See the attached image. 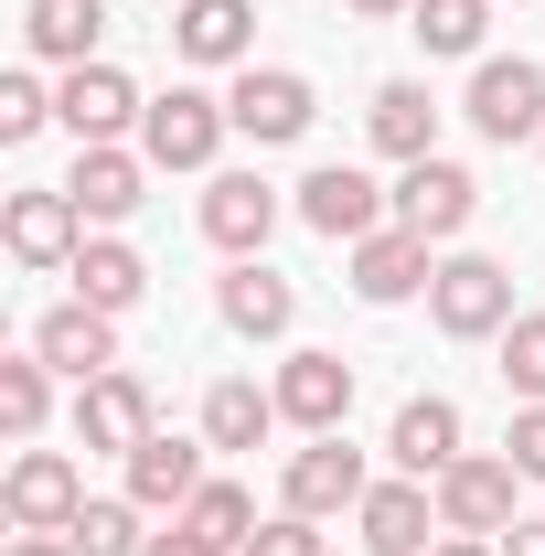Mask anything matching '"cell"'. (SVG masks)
Here are the masks:
<instances>
[{"label":"cell","mask_w":545,"mask_h":556,"mask_svg":"<svg viewBox=\"0 0 545 556\" xmlns=\"http://www.w3.org/2000/svg\"><path fill=\"white\" fill-rule=\"evenodd\" d=\"M225 97H204V86H172V97H150V118H139V161L150 172H204L214 150H225Z\"/></svg>","instance_id":"obj_1"},{"label":"cell","mask_w":545,"mask_h":556,"mask_svg":"<svg viewBox=\"0 0 545 556\" xmlns=\"http://www.w3.org/2000/svg\"><path fill=\"white\" fill-rule=\"evenodd\" d=\"M428 321H439L449 343H503L514 278L492 268V257H439V278H428Z\"/></svg>","instance_id":"obj_2"},{"label":"cell","mask_w":545,"mask_h":556,"mask_svg":"<svg viewBox=\"0 0 545 556\" xmlns=\"http://www.w3.org/2000/svg\"><path fill=\"white\" fill-rule=\"evenodd\" d=\"M364 492H375V471H364V450L332 428V439L289 450V471H278V514H310V525H321V514H353Z\"/></svg>","instance_id":"obj_3"},{"label":"cell","mask_w":545,"mask_h":556,"mask_svg":"<svg viewBox=\"0 0 545 556\" xmlns=\"http://www.w3.org/2000/svg\"><path fill=\"white\" fill-rule=\"evenodd\" d=\"M460 108H471V129L503 139V150H514V139H545V65L492 54V65L471 75V97H460Z\"/></svg>","instance_id":"obj_4"},{"label":"cell","mask_w":545,"mask_h":556,"mask_svg":"<svg viewBox=\"0 0 545 556\" xmlns=\"http://www.w3.org/2000/svg\"><path fill=\"white\" fill-rule=\"evenodd\" d=\"M514 482H524L514 460H471V450H460V460L439 471V525H449V535H492V546H503V535L524 525V514H514Z\"/></svg>","instance_id":"obj_5"},{"label":"cell","mask_w":545,"mask_h":556,"mask_svg":"<svg viewBox=\"0 0 545 556\" xmlns=\"http://www.w3.org/2000/svg\"><path fill=\"white\" fill-rule=\"evenodd\" d=\"M225 118L257 139V150H278V139H300L310 118H321V97H310V75H300V65H246V75H236V97H225Z\"/></svg>","instance_id":"obj_6"},{"label":"cell","mask_w":545,"mask_h":556,"mask_svg":"<svg viewBox=\"0 0 545 556\" xmlns=\"http://www.w3.org/2000/svg\"><path fill=\"white\" fill-rule=\"evenodd\" d=\"M0 514H11L22 535H65L75 514H86L75 460H65V450H22V460H11V482H0Z\"/></svg>","instance_id":"obj_7"},{"label":"cell","mask_w":545,"mask_h":556,"mask_svg":"<svg viewBox=\"0 0 545 556\" xmlns=\"http://www.w3.org/2000/svg\"><path fill=\"white\" fill-rule=\"evenodd\" d=\"M471 204H481V182L460 172V161H439V150H428V161H407V182H396V225H407V236H428V247H449V236L471 225Z\"/></svg>","instance_id":"obj_8"},{"label":"cell","mask_w":545,"mask_h":556,"mask_svg":"<svg viewBox=\"0 0 545 556\" xmlns=\"http://www.w3.org/2000/svg\"><path fill=\"white\" fill-rule=\"evenodd\" d=\"M0 236H11V257H22V268H75V247H86V214H75L65 182H43V193H11Z\"/></svg>","instance_id":"obj_9"},{"label":"cell","mask_w":545,"mask_h":556,"mask_svg":"<svg viewBox=\"0 0 545 556\" xmlns=\"http://www.w3.org/2000/svg\"><path fill=\"white\" fill-rule=\"evenodd\" d=\"M268 396H278V417H289V428H310V439H332L342 417H353V364H342V353H289Z\"/></svg>","instance_id":"obj_10"},{"label":"cell","mask_w":545,"mask_h":556,"mask_svg":"<svg viewBox=\"0 0 545 556\" xmlns=\"http://www.w3.org/2000/svg\"><path fill=\"white\" fill-rule=\"evenodd\" d=\"M300 225H310V236H332V247H364V236L385 225V193H375L353 161H321V172L300 182Z\"/></svg>","instance_id":"obj_11"},{"label":"cell","mask_w":545,"mask_h":556,"mask_svg":"<svg viewBox=\"0 0 545 556\" xmlns=\"http://www.w3.org/2000/svg\"><path fill=\"white\" fill-rule=\"evenodd\" d=\"M54 118L75 129V150H97V139H118V129H139L150 108H139V86L118 65H75L65 86H54Z\"/></svg>","instance_id":"obj_12"},{"label":"cell","mask_w":545,"mask_h":556,"mask_svg":"<svg viewBox=\"0 0 545 556\" xmlns=\"http://www.w3.org/2000/svg\"><path fill=\"white\" fill-rule=\"evenodd\" d=\"M33 353H43L54 375H75V386H97V375H118V321L86 311V300H65V311L33 321Z\"/></svg>","instance_id":"obj_13"},{"label":"cell","mask_w":545,"mask_h":556,"mask_svg":"<svg viewBox=\"0 0 545 556\" xmlns=\"http://www.w3.org/2000/svg\"><path fill=\"white\" fill-rule=\"evenodd\" d=\"M353 525H364V546L375 556H428L449 525H439V503H428V482H375L364 503H353Z\"/></svg>","instance_id":"obj_14"},{"label":"cell","mask_w":545,"mask_h":556,"mask_svg":"<svg viewBox=\"0 0 545 556\" xmlns=\"http://www.w3.org/2000/svg\"><path fill=\"white\" fill-rule=\"evenodd\" d=\"M75 439H86V450H118V460L150 439V386H139L129 364L97 375V386H75Z\"/></svg>","instance_id":"obj_15"},{"label":"cell","mask_w":545,"mask_h":556,"mask_svg":"<svg viewBox=\"0 0 545 556\" xmlns=\"http://www.w3.org/2000/svg\"><path fill=\"white\" fill-rule=\"evenodd\" d=\"M268 225H278V182H257V172H214L204 182V236L225 257H257Z\"/></svg>","instance_id":"obj_16"},{"label":"cell","mask_w":545,"mask_h":556,"mask_svg":"<svg viewBox=\"0 0 545 556\" xmlns=\"http://www.w3.org/2000/svg\"><path fill=\"white\" fill-rule=\"evenodd\" d=\"M214 311H225V332H246V343H278L289 321H300V289L278 268H257V257H236L225 268V289H214Z\"/></svg>","instance_id":"obj_17"},{"label":"cell","mask_w":545,"mask_h":556,"mask_svg":"<svg viewBox=\"0 0 545 556\" xmlns=\"http://www.w3.org/2000/svg\"><path fill=\"white\" fill-rule=\"evenodd\" d=\"M193 492H204V450L172 439V428H150V439L129 450V503H139V514H182Z\"/></svg>","instance_id":"obj_18"},{"label":"cell","mask_w":545,"mask_h":556,"mask_svg":"<svg viewBox=\"0 0 545 556\" xmlns=\"http://www.w3.org/2000/svg\"><path fill=\"white\" fill-rule=\"evenodd\" d=\"M428 236H407V225H375L364 247H353V300H375V311H396L407 289H428Z\"/></svg>","instance_id":"obj_19"},{"label":"cell","mask_w":545,"mask_h":556,"mask_svg":"<svg viewBox=\"0 0 545 556\" xmlns=\"http://www.w3.org/2000/svg\"><path fill=\"white\" fill-rule=\"evenodd\" d=\"M139 182H150V161L139 150H118V139H97V150H75V172H65V193L86 225H118V214H139Z\"/></svg>","instance_id":"obj_20"},{"label":"cell","mask_w":545,"mask_h":556,"mask_svg":"<svg viewBox=\"0 0 545 556\" xmlns=\"http://www.w3.org/2000/svg\"><path fill=\"white\" fill-rule=\"evenodd\" d=\"M385 450H396L407 482H439V471L460 460V407H449V396H407L396 428H385Z\"/></svg>","instance_id":"obj_21"},{"label":"cell","mask_w":545,"mask_h":556,"mask_svg":"<svg viewBox=\"0 0 545 556\" xmlns=\"http://www.w3.org/2000/svg\"><path fill=\"white\" fill-rule=\"evenodd\" d=\"M65 278H75V300H86V311H107V321H118V311H139V289H150L139 247H118V236H86Z\"/></svg>","instance_id":"obj_22"},{"label":"cell","mask_w":545,"mask_h":556,"mask_svg":"<svg viewBox=\"0 0 545 556\" xmlns=\"http://www.w3.org/2000/svg\"><path fill=\"white\" fill-rule=\"evenodd\" d=\"M172 43H182L193 65H246L257 11H246V0H182V11H172Z\"/></svg>","instance_id":"obj_23"},{"label":"cell","mask_w":545,"mask_h":556,"mask_svg":"<svg viewBox=\"0 0 545 556\" xmlns=\"http://www.w3.org/2000/svg\"><path fill=\"white\" fill-rule=\"evenodd\" d=\"M364 129H375V150L385 161H428L439 150V108H428V86H375V108H364Z\"/></svg>","instance_id":"obj_24"},{"label":"cell","mask_w":545,"mask_h":556,"mask_svg":"<svg viewBox=\"0 0 545 556\" xmlns=\"http://www.w3.org/2000/svg\"><path fill=\"white\" fill-rule=\"evenodd\" d=\"M97 33H107V11L97 0H33V22H22V43L43 54V65H97Z\"/></svg>","instance_id":"obj_25"},{"label":"cell","mask_w":545,"mask_h":556,"mask_svg":"<svg viewBox=\"0 0 545 556\" xmlns=\"http://www.w3.org/2000/svg\"><path fill=\"white\" fill-rule=\"evenodd\" d=\"M268 428H278V396L246 386V375H225V386L204 396V450H257Z\"/></svg>","instance_id":"obj_26"},{"label":"cell","mask_w":545,"mask_h":556,"mask_svg":"<svg viewBox=\"0 0 545 556\" xmlns=\"http://www.w3.org/2000/svg\"><path fill=\"white\" fill-rule=\"evenodd\" d=\"M182 525H193L214 556H246V535H257V503H246L236 482H204L193 503H182Z\"/></svg>","instance_id":"obj_27"},{"label":"cell","mask_w":545,"mask_h":556,"mask_svg":"<svg viewBox=\"0 0 545 556\" xmlns=\"http://www.w3.org/2000/svg\"><path fill=\"white\" fill-rule=\"evenodd\" d=\"M43 375H54L43 353H11V364H0V428H11V439H43V407H54Z\"/></svg>","instance_id":"obj_28"},{"label":"cell","mask_w":545,"mask_h":556,"mask_svg":"<svg viewBox=\"0 0 545 556\" xmlns=\"http://www.w3.org/2000/svg\"><path fill=\"white\" fill-rule=\"evenodd\" d=\"M481 22H492V0H417L407 33L428 54H481Z\"/></svg>","instance_id":"obj_29"},{"label":"cell","mask_w":545,"mask_h":556,"mask_svg":"<svg viewBox=\"0 0 545 556\" xmlns=\"http://www.w3.org/2000/svg\"><path fill=\"white\" fill-rule=\"evenodd\" d=\"M503 386H514L524 407H545V311H514V321H503Z\"/></svg>","instance_id":"obj_30"},{"label":"cell","mask_w":545,"mask_h":556,"mask_svg":"<svg viewBox=\"0 0 545 556\" xmlns=\"http://www.w3.org/2000/svg\"><path fill=\"white\" fill-rule=\"evenodd\" d=\"M65 535H75V556H139L150 546V535H139V503H86Z\"/></svg>","instance_id":"obj_31"},{"label":"cell","mask_w":545,"mask_h":556,"mask_svg":"<svg viewBox=\"0 0 545 556\" xmlns=\"http://www.w3.org/2000/svg\"><path fill=\"white\" fill-rule=\"evenodd\" d=\"M43 118H54V97H43L33 75H0V139H33Z\"/></svg>","instance_id":"obj_32"},{"label":"cell","mask_w":545,"mask_h":556,"mask_svg":"<svg viewBox=\"0 0 545 556\" xmlns=\"http://www.w3.org/2000/svg\"><path fill=\"white\" fill-rule=\"evenodd\" d=\"M246 556H321V535H310V514H278V525L246 535Z\"/></svg>","instance_id":"obj_33"},{"label":"cell","mask_w":545,"mask_h":556,"mask_svg":"<svg viewBox=\"0 0 545 556\" xmlns=\"http://www.w3.org/2000/svg\"><path fill=\"white\" fill-rule=\"evenodd\" d=\"M503 460H514L524 482H545V407H524V417H514V439H503Z\"/></svg>","instance_id":"obj_34"},{"label":"cell","mask_w":545,"mask_h":556,"mask_svg":"<svg viewBox=\"0 0 545 556\" xmlns=\"http://www.w3.org/2000/svg\"><path fill=\"white\" fill-rule=\"evenodd\" d=\"M139 556H214V546H204V535H193V525H182V514H172V535H150V546H139Z\"/></svg>","instance_id":"obj_35"},{"label":"cell","mask_w":545,"mask_h":556,"mask_svg":"<svg viewBox=\"0 0 545 556\" xmlns=\"http://www.w3.org/2000/svg\"><path fill=\"white\" fill-rule=\"evenodd\" d=\"M503 556H545V525H535V514H524V525L503 535Z\"/></svg>","instance_id":"obj_36"},{"label":"cell","mask_w":545,"mask_h":556,"mask_svg":"<svg viewBox=\"0 0 545 556\" xmlns=\"http://www.w3.org/2000/svg\"><path fill=\"white\" fill-rule=\"evenodd\" d=\"M11 556H75V535H11Z\"/></svg>","instance_id":"obj_37"},{"label":"cell","mask_w":545,"mask_h":556,"mask_svg":"<svg viewBox=\"0 0 545 556\" xmlns=\"http://www.w3.org/2000/svg\"><path fill=\"white\" fill-rule=\"evenodd\" d=\"M428 556H492V535H439Z\"/></svg>","instance_id":"obj_38"},{"label":"cell","mask_w":545,"mask_h":556,"mask_svg":"<svg viewBox=\"0 0 545 556\" xmlns=\"http://www.w3.org/2000/svg\"><path fill=\"white\" fill-rule=\"evenodd\" d=\"M353 11H364V22H407L417 0H353Z\"/></svg>","instance_id":"obj_39"},{"label":"cell","mask_w":545,"mask_h":556,"mask_svg":"<svg viewBox=\"0 0 545 556\" xmlns=\"http://www.w3.org/2000/svg\"><path fill=\"white\" fill-rule=\"evenodd\" d=\"M172 11H182V0H172Z\"/></svg>","instance_id":"obj_40"}]
</instances>
